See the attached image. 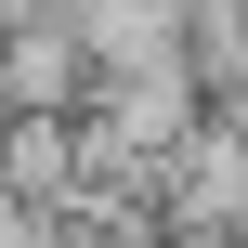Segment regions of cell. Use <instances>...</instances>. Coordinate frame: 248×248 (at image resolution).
<instances>
[{"instance_id":"6da1fadb","label":"cell","mask_w":248,"mask_h":248,"mask_svg":"<svg viewBox=\"0 0 248 248\" xmlns=\"http://www.w3.org/2000/svg\"><path fill=\"white\" fill-rule=\"evenodd\" d=\"M144 209H157V248H183V235H248V144L209 118V105H196V131L157 157V196H144Z\"/></svg>"},{"instance_id":"7a4b0ae2","label":"cell","mask_w":248,"mask_h":248,"mask_svg":"<svg viewBox=\"0 0 248 248\" xmlns=\"http://www.w3.org/2000/svg\"><path fill=\"white\" fill-rule=\"evenodd\" d=\"M78 105H92V65H78L65 0L26 13V26H0V118H78Z\"/></svg>"},{"instance_id":"3957f363","label":"cell","mask_w":248,"mask_h":248,"mask_svg":"<svg viewBox=\"0 0 248 248\" xmlns=\"http://www.w3.org/2000/svg\"><path fill=\"white\" fill-rule=\"evenodd\" d=\"M170 26H183V78H196V105H222L248 78V0H170Z\"/></svg>"},{"instance_id":"277c9868","label":"cell","mask_w":248,"mask_h":248,"mask_svg":"<svg viewBox=\"0 0 248 248\" xmlns=\"http://www.w3.org/2000/svg\"><path fill=\"white\" fill-rule=\"evenodd\" d=\"M26 13H52V0H0V26H26Z\"/></svg>"}]
</instances>
